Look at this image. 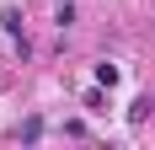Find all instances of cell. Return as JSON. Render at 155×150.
<instances>
[{
	"mask_svg": "<svg viewBox=\"0 0 155 150\" xmlns=\"http://www.w3.org/2000/svg\"><path fill=\"white\" fill-rule=\"evenodd\" d=\"M150 107H155V102H150V97H139V102L128 107V123H144V118H150Z\"/></svg>",
	"mask_w": 155,
	"mask_h": 150,
	"instance_id": "cell-2",
	"label": "cell"
},
{
	"mask_svg": "<svg viewBox=\"0 0 155 150\" xmlns=\"http://www.w3.org/2000/svg\"><path fill=\"white\" fill-rule=\"evenodd\" d=\"M0 27L11 32V38H21V11H5V16H0Z\"/></svg>",
	"mask_w": 155,
	"mask_h": 150,
	"instance_id": "cell-3",
	"label": "cell"
},
{
	"mask_svg": "<svg viewBox=\"0 0 155 150\" xmlns=\"http://www.w3.org/2000/svg\"><path fill=\"white\" fill-rule=\"evenodd\" d=\"M96 86H107V91L118 86V64H96Z\"/></svg>",
	"mask_w": 155,
	"mask_h": 150,
	"instance_id": "cell-1",
	"label": "cell"
},
{
	"mask_svg": "<svg viewBox=\"0 0 155 150\" xmlns=\"http://www.w3.org/2000/svg\"><path fill=\"white\" fill-rule=\"evenodd\" d=\"M38 134H43V118H27V123H21V139H27V145H32Z\"/></svg>",
	"mask_w": 155,
	"mask_h": 150,
	"instance_id": "cell-4",
	"label": "cell"
}]
</instances>
